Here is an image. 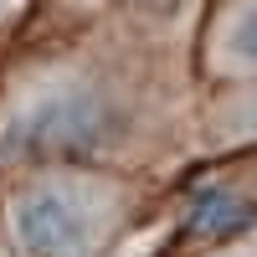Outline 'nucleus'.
I'll return each instance as SVG.
<instances>
[{
	"label": "nucleus",
	"mask_w": 257,
	"mask_h": 257,
	"mask_svg": "<svg viewBox=\"0 0 257 257\" xmlns=\"http://www.w3.org/2000/svg\"><path fill=\"white\" fill-rule=\"evenodd\" d=\"M103 216L93 196L67 180H36L11 201V237L26 257H93Z\"/></svg>",
	"instance_id": "2"
},
{
	"label": "nucleus",
	"mask_w": 257,
	"mask_h": 257,
	"mask_svg": "<svg viewBox=\"0 0 257 257\" xmlns=\"http://www.w3.org/2000/svg\"><path fill=\"white\" fill-rule=\"evenodd\" d=\"M252 216H257V206L247 201V196H237V190H201L196 201H190V216H185V226L196 231V237H231V231H242V226H252Z\"/></svg>",
	"instance_id": "3"
},
{
	"label": "nucleus",
	"mask_w": 257,
	"mask_h": 257,
	"mask_svg": "<svg viewBox=\"0 0 257 257\" xmlns=\"http://www.w3.org/2000/svg\"><path fill=\"white\" fill-rule=\"evenodd\" d=\"M113 128H118V108L98 88H52L6 123L0 155H11V160H72V155H93Z\"/></svg>",
	"instance_id": "1"
},
{
	"label": "nucleus",
	"mask_w": 257,
	"mask_h": 257,
	"mask_svg": "<svg viewBox=\"0 0 257 257\" xmlns=\"http://www.w3.org/2000/svg\"><path fill=\"white\" fill-rule=\"evenodd\" d=\"M231 52L257 67V6H252V11H242V21L231 26Z\"/></svg>",
	"instance_id": "4"
}]
</instances>
